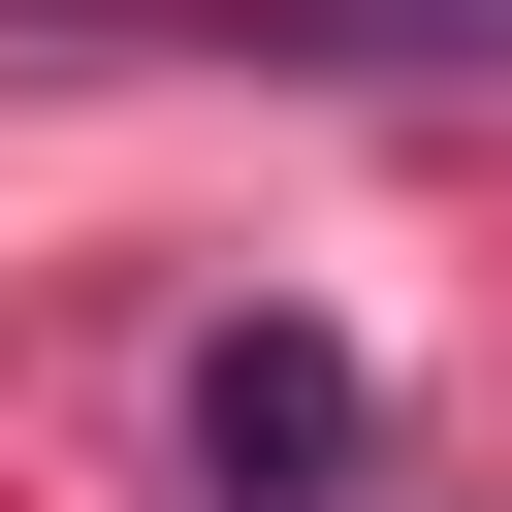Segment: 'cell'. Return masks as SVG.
<instances>
[{"label": "cell", "mask_w": 512, "mask_h": 512, "mask_svg": "<svg viewBox=\"0 0 512 512\" xmlns=\"http://www.w3.org/2000/svg\"><path fill=\"white\" fill-rule=\"evenodd\" d=\"M160 32H256V64H512V0H160Z\"/></svg>", "instance_id": "obj_2"}, {"label": "cell", "mask_w": 512, "mask_h": 512, "mask_svg": "<svg viewBox=\"0 0 512 512\" xmlns=\"http://www.w3.org/2000/svg\"><path fill=\"white\" fill-rule=\"evenodd\" d=\"M352 448H384L352 320H224V352H192V480H224V512H352Z\"/></svg>", "instance_id": "obj_1"}]
</instances>
